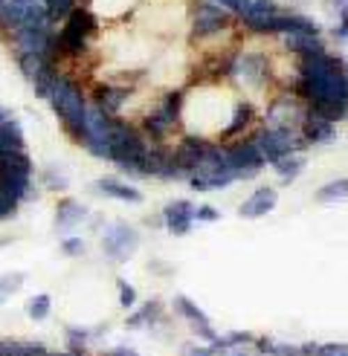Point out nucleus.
Masks as SVG:
<instances>
[{
	"label": "nucleus",
	"mask_w": 348,
	"mask_h": 356,
	"mask_svg": "<svg viewBox=\"0 0 348 356\" xmlns=\"http://www.w3.org/2000/svg\"><path fill=\"white\" fill-rule=\"evenodd\" d=\"M296 96L302 99H342L348 102V67L342 58L325 52L302 58V76L296 81Z\"/></svg>",
	"instance_id": "nucleus-1"
},
{
	"label": "nucleus",
	"mask_w": 348,
	"mask_h": 356,
	"mask_svg": "<svg viewBox=\"0 0 348 356\" xmlns=\"http://www.w3.org/2000/svg\"><path fill=\"white\" fill-rule=\"evenodd\" d=\"M49 102H52V111L58 113L64 131L76 142H81V136H84V113H87L81 87L73 79H67V76H56V87H52V93H49Z\"/></svg>",
	"instance_id": "nucleus-2"
},
{
	"label": "nucleus",
	"mask_w": 348,
	"mask_h": 356,
	"mask_svg": "<svg viewBox=\"0 0 348 356\" xmlns=\"http://www.w3.org/2000/svg\"><path fill=\"white\" fill-rule=\"evenodd\" d=\"M64 26L56 32V56L58 58H76L87 49V41H90V35L99 29V21L90 9H81L76 6L70 12L64 21Z\"/></svg>",
	"instance_id": "nucleus-3"
},
{
	"label": "nucleus",
	"mask_w": 348,
	"mask_h": 356,
	"mask_svg": "<svg viewBox=\"0 0 348 356\" xmlns=\"http://www.w3.org/2000/svg\"><path fill=\"white\" fill-rule=\"evenodd\" d=\"M47 6L44 0H3L0 6V29L15 32L24 26H47Z\"/></svg>",
	"instance_id": "nucleus-4"
},
{
	"label": "nucleus",
	"mask_w": 348,
	"mask_h": 356,
	"mask_svg": "<svg viewBox=\"0 0 348 356\" xmlns=\"http://www.w3.org/2000/svg\"><path fill=\"white\" fill-rule=\"evenodd\" d=\"M12 41L17 47V52H35V56H44L49 61H56V32L52 24L47 26H24L12 32Z\"/></svg>",
	"instance_id": "nucleus-5"
},
{
	"label": "nucleus",
	"mask_w": 348,
	"mask_h": 356,
	"mask_svg": "<svg viewBox=\"0 0 348 356\" xmlns=\"http://www.w3.org/2000/svg\"><path fill=\"white\" fill-rule=\"evenodd\" d=\"M136 246H139V235L134 232L128 223H113L108 232H104V238H102L104 255H108L111 261H119V264L128 261Z\"/></svg>",
	"instance_id": "nucleus-6"
},
{
	"label": "nucleus",
	"mask_w": 348,
	"mask_h": 356,
	"mask_svg": "<svg viewBox=\"0 0 348 356\" xmlns=\"http://www.w3.org/2000/svg\"><path fill=\"white\" fill-rule=\"evenodd\" d=\"M261 165H264V156H261L255 142H244V145H235L230 151V168L235 171V177H244V180L255 177Z\"/></svg>",
	"instance_id": "nucleus-7"
},
{
	"label": "nucleus",
	"mask_w": 348,
	"mask_h": 356,
	"mask_svg": "<svg viewBox=\"0 0 348 356\" xmlns=\"http://www.w3.org/2000/svg\"><path fill=\"white\" fill-rule=\"evenodd\" d=\"M258 151L261 156H264V163H276L278 156H285V154H293V145H302V142H293L290 131H267V134H261L258 136Z\"/></svg>",
	"instance_id": "nucleus-8"
},
{
	"label": "nucleus",
	"mask_w": 348,
	"mask_h": 356,
	"mask_svg": "<svg viewBox=\"0 0 348 356\" xmlns=\"http://www.w3.org/2000/svg\"><path fill=\"white\" fill-rule=\"evenodd\" d=\"M226 24H230V17H226V12H223L221 6L203 3V6H198V12H195V21H191V29H195L198 38H203V35L221 32Z\"/></svg>",
	"instance_id": "nucleus-9"
},
{
	"label": "nucleus",
	"mask_w": 348,
	"mask_h": 356,
	"mask_svg": "<svg viewBox=\"0 0 348 356\" xmlns=\"http://www.w3.org/2000/svg\"><path fill=\"white\" fill-rule=\"evenodd\" d=\"M226 73L241 76L247 84H261L267 76V61L261 56H255V52H247V56H241L238 61H232L230 67H226Z\"/></svg>",
	"instance_id": "nucleus-10"
},
{
	"label": "nucleus",
	"mask_w": 348,
	"mask_h": 356,
	"mask_svg": "<svg viewBox=\"0 0 348 356\" xmlns=\"http://www.w3.org/2000/svg\"><path fill=\"white\" fill-rule=\"evenodd\" d=\"M276 191L273 188H258V191H253L247 200L241 203V209H238V215L241 218H247V220H255V218H264V215H270V211L276 209Z\"/></svg>",
	"instance_id": "nucleus-11"
},
{
	"label": "nucleus",
	"mask_w": 348,
	"mask_h": 356,
	"mask_svg": "<svg viewBox=\"0 0 348 356\" xmlns=\"http://www.w3.org/2000/svg\"><path fill=\"white\" fill-rule=\"evenodd\" d=\"M203 151H206L203 142H198V139H183L180 145H177V151L171 154V159H174V165H177V168L189 177V174H195V171L200 168Z\"/></svg>",
	"instance_id": "nucleus-12"
},
{
	"label": "nucleus",
	"mask_w": 348,
	"mask_h": 356,
	"mask_svg": "<svg viewBox=\"0 0 348 356\" xmlns=\"http://www.w3.org/2000/svg\"><path fill=\"white\" fill-rule=\"evenodd\" d=\"M163 220L168 226V232L174 235H186L191 229V220H195V206L186 203V200H174L163 209Z\"/></svg>",
	"instance_id": "nucleus-13"
},
{
	"label": "nucleus",
	"mask_w": 348,
	"mask_h": 356,
	"mask_svg": "<svg viewBox=\"0 0 348 356\" xmlns=\"http://www.w3.org/2000/svg\"><path fill=\"white\" fill-rule=\"evenodd\" d=\"M308 116L325 119V122H331V124L342 122V119H348V102H342V99H310Z\"/></svg>",
	"instance_id": "nucleus-14"
},
{
	"label": "nucleus",
	"mask_w": 348,
	"mask_h": 356,
	"mask_svg": "<svg viewBox=\"0 0 348 356\" xmlns=\"http://www.w3.org/2000/svg\"><path fill=\"white\" fill-rule=\"evenodd\" d=\"M87 218V209L76 200H61L56 209V229L58 232H73V229Z\"/></svg>",
	"instance_id": "nucleus-15"
},
{
	"label": "nucleus",
	"mask_w": 348,
	"mask_h": 356,
	"mask_svg": "<svg viewBox=\"0 0 348 356\" xmlns=\"http://www.w3.org/2000/svg\"><path fill=\"white\" fill-rule=\"evenodd\" d=\"M191 177V188L195 191H212V188H226L230 183H235L238 177L235 171H195Z\"/></svg>",
	"instance_id": "nucleus-16"
},
{
	"label": "nucleus",
	"mask_w": 348,
	"mask_h": 356,
	"mask_svg": "<svg viewBox=\"0 0 348 356\" xmlns=\"http://www.w3.org/2000/svg\"><path fill=\"white\" fill-rule=\"evenodd\" d=\"M96 188L102 194H108V197H113V200H122V203H143V194H139L134 186L119 183V180H113V177H102V180H96Z\"/></svg>",
	"instance_id": "nucleus-17"
},
{
	"label": "nucleus",
	"mask_w": 348,
	"mask_h": 356,
	"mask_svg": "<svg viewBox=\"0 0 348 356\" xmlns=\"http://www.w3.org/2000/svg\"><path fill=\"white\" fill-rule=\"evenodd\" d=\"M3 151H24V128L12 116L0 122V154Z\"/></svg>",
	"instance_id": "nucleus-18"
},
{
	"label": "nucleus",
	"mask_w": 348,
	"mask_h": 356,
	"mask_svg": "<svg viewBox=\"0 0 348 356\" xmlns=\"http://www.w3.org/2000/svg\"><path fill=\"white\" fill-rule=\"evenodd\" d=\"M287 41V49L296 52V56H317V52H325L322 49V41L317 38L313 32H293V35H285Z\"/></svg>",
	"instance_id": "nucleus-19"
},
{
	"label": "nucleus",
	"mask_w": 348,
	"mask_h": 356,
	"mask_svg": "<svg viewBox=\"0 0 348 356\" xmlns=\"http://www.w3.org/2000/svg\"><path fill=\"white\" fill-rule=\"evenodd\" d=\"M128 99V90H119V87H99L96 93V108L104 113V116H113L119 113V108L125 104Z\"/></svg>",
	"instance_id": "nucleus-20"
},
{
	"label": "nucleus",
	"mask_w": 348,
	"mask_h": 356,
	"mask_svg": "<svg viewBox=\"0 0 348 356\" xmlns=\"http://www.w3.org/2000/svg\"><path fill=\"white\" fill-rule=\"evenodd\" d=\"M302 134L308 142H319V145H325V142L334 139V124L325 122V119H317V116H308L305 124H302Z\"/></svg>",
	"instance_id": "nucleus-21"
},
{
	"label": "nucleus",
	"mask_w": 348,
	"mask_h": 356,
	"mask_svg": "<svg viewBox=\"0 0 348 356\" xmlns=\"http://www.w3.org/2000/svg\"><path fill=\"white\" fill-rule=\"evenodd\" d=\"M0 171L32 177V159H29L26 151H3V154H0Z\"/></svg>",
	"instance_id": "nucleus-22"
},
{
	"label": "nucleus",
	"mask_w": 348,
	"mask_h": 356,
	"mask_svg": "<svg viewBox=\"0 0 348 356\" xmlns=\"http://www.w3.org/2000/svg\"><path fill=\"white\" fill-rule=\"evenodd\" d=\"M17 67H21V73L32 81V79H38L47 67H56V61H49L44 56H35V52H17Z\"/></svg>",
	"instance_id": "nucleus-23"
},
{
	"label": "nucleus",
	"mask_w": 348,
	"mask_h": 356,
	"mask_svg": "<svg viewBox=\"0 0 348 356\" xmlns=\"http://www.w3.org/2000/svg\"><path fill=\"white\" fill-rule=\"evenodd\" d=\"M276 168V174L282 177V180H293V177H299V171L305 168V159L302 156H293V154H285L278 156L276 163H270Z\"/></svg>",
	"instance_id": "nucleus-24"
},
{
	"label": "nucleus",
	"mask_w": 348,
	"mask_h": 356,
	"mask_svg": "<svg viewBox=\"0 0 348 356\" xmlns=\"http://www.w3.org/2000/svg\"><path fill=\"white\" fill-rule=\"evenodd\" d=\"M317 200L319 203H340V200H348V180H334L317 191Z\"/></svg>",
	"instance_id": "nucleus-25"
},
{
	"label": "nucleus",
	"mask_w": 348,
	"mask_h": 356,
	"mask_svg": "<svg viewBox=\"0 0 348 356\" xmlns=\"http://www.w3.org/2000/svg\"><path fill=\"white\" fill-rule=\"evenodd\" d=\"M174 310H177L180 316H186L189 322H191V327H195V325H209L206 313H203L200 307H195V305H191V301H189L186 296H177V298H174Z\"/></svg>",
	"instance_id": "nucleus-26"
},
{
	"label": "nucleus",
	"mask_w": 348,
	"mask_h": 356,
	"mask_svg": "<svg viewBox=\"0 0 348 356\" xmlns=\"http://www.w3.org/2000/svg\"><path fill=\"white\" fill-rule=\"evenodd\" d=\"M49 307H52V298L47 293H38V296H32L26 301V316L35 318V322H44V318L49 316Z\"/></svg>",
	"instance_id": "nucleus-27"
},
{
	"label": "nucleus",
	"mask_w": 348,
	"mask_h": 356,
	"mask_svg": "<svg viewBox=\"0 0 348 356\" xmlns=\"http://www.w3.org/2000/svg\"><path fill=\"white\" fill-rule=\"evenodd\" d=\"M44 6H47L49 24H58V21H64V17L76 9V0H44Z\"/></svg>",
	"instance_id": "nucleus-28"
},
{
	"label": "nucleus",
	"mask_w": 348,
	"mask_h": 356,
	"mask_svg": "<svg viewBox=\"0 0 348 356\" xmlns=\"http://www.w3.org/2000/svg\"><path fill=\"white\" fill-rule=\"evenodd\" d=\"M56 76H58V70H56V67H47V70H44V73H41L38 79H32L35 96H38V99H49L52 87H56Z\"/></svg>",
	"instance_id": "nucleus-29"
},
{
	"label": "nucleus",
	"mask_w": 348,
	"mask_h": 356,
	"mask_svg": "<svg viewBox=\"0 0 348 356\" xmlns=\"http://www.w3.org/2000/svg\"><path fill=\"white\" fill-rule=\"evenodd\" d=\"M21 284H24V275L21 273H12V275H0V305L12 296V293H17L21 290Z\"/></svg>",
	"instance_id": "nucleus-30"
},
{
	"label": "nucleus",
	"mask_w": 348,
	"mask_h": 356,
	"mask_svg": "<svg viewBox=\"0 0 348 356\" xmlns=\"http://www.w3.org/2000/svg\"><path fill=\"white\" fill-rule=\"evenodd\" d=\"M250 119H253V108H250V104H238L235 119H232L230 128L223 131V136H235V134H241V128H244V124H247Z\"/></svg>",
	"instance_id": "nucleus-31"
},
{
	"label": "nucleus",
	"mask_w": 348,
	"mask_h": 356,
	"mask_svg": "<svg viewBox=\"0 0 348 356\" xmlns=\"http://www.w3.org/2000/svg\"><path fill=\"white\" fill-rule=\"evenodd\" d=\"M276 12H278L276 0H250L247 12H244L241 17H255V15H276Z\"/></svg>",
	"instance_id": "nucleus-32"
},
{
	"label": "nucleus",
	"mask_w": 348,
	"mask_h": 356,
	"mask_svg": "<svg viewBox=\"0 0 348 356\" xmlns=\"http://www.w3.org/2000/svg\"><path fill=\"white\" fill-rule=\"evenodd\" d=\"M17 200H12L6 191H0V220H9V218H15L17 215Z\"/></svg>",
	"instance_id": "nucleus-33"
},
{
	"label": "nucleus",
	"mask_w": 348,
	"mask_h": 356,
	"mask_svg": "<svg viewBox=\"0 0 348 356\" xmlns=\"http://www.w3.org/2000/svg\"><path fill=\"white\" fill-rule=\"evenodd\" d=\"M84 342H87V333H84V330H76V327L67 330V348H70V350L81 353V350H84Z\"/></svg>",
	"instance_id": "nucleus-34"
},
{
	"label": "nucleus",
	"mask_w": 348,
	"mask_h": 356,
	"mask_svg": "<svg viewBox=\"0 0 348 356\" xmlns=\"http://www.w3.org/2000/svg\"><path fill=\"white\" fill-rule=\"evenodd\" d=\"M44 186H47V188H67V177L58 174L56 168L49 165V168L44 171Z\"/></svg>",
	"instance_id": "nucleus-35"
},
{
	"label": "nucleus",
	"mask_w": 348,
	"mask_h": 356,
	"mask_svg": "<svg viewBox=\"0 0 348 356\" xmlns=\"http://www.w3.org/2000/svg\"><path fill=\"white\" fill-rule=\"evenodd\" d=\"M119 305L122 307H134L136 305V290L125 281H119Z\"/></svg>",
	"instance_id": "nucleus-36"
},
{
	"label": "nucleus",
	"mask_w": 348,
	"mask_h": 356,
	"mask_svg": "<svg viewBox=\"0 0 348 356\" xmlns=\"http://www.w3.org/2000/svg\"><path fill=\"white\" fill-rule=\"evenodd\" d=\"M61 249H64V255H81L84 252V241L81 238H64L61 241Z\"/></svg>",
	"instance_id": "nucleus-37"
},
{
	"label": "nucleus",
	"mask_w": 348,
	"mask_h": 356,
	"mask_svg": "<svg viewBox=\"0 0 348 356\" xmlns=\"http://www.w3.org/2000/svg\"><path fill=\"white\" fill-rule=\"evenodd\" d=\"M313 356H348V345H317Z\"/></svg>",
	"instance_id": "nucleus-38"
},
{
	"label": "nucleus",
	"mask_w": 348,
	"mask_h": 356,
	"mask_svg": "<svg viewBox=\"0 0 348 356\" xmlns=\"http://www.w3.org/2000/svg\"><path fill=\"white\" fill-rule=\"evenodd\" d=\"M218 3H221L223 9H230V12L244 15V12H247V6H250V0H218Z\"/></svg>",
	"instance_id": "nucleus-39"
},
{
	"label": "nucleus",
	"mask_w": 348,
	"mask_h": 356,
	"mask_svg": "<svg viewBox=\"0 0 348 356\" xmlns=\"http://www.w3.org/2000/svg\"><path fill=\"white\" fill-rule=\"evenodd\" d=\"M221 215L212 209V206H200V209H195V220H206V223H212V220H218Z\"/></svg>",
	"instance_id": "nucleus-40"
},
{
	"label": "nucleus",
	"mask_w": 348,
	"mask_h": 356,
	"mask_svg": "<svg viewBox=\"0 0 348 356\" xmlns=\"http://www.w3.org/2000/svg\"><path fill=\"white\" fill-rule=\"evenodd\" d=\"M186 356H215L212 348H186Z\"/></svg>",
	"instance_id": "nucleus-41"
},
{
	"label": "nucleus",
	"mask_w": 348,
	"mask_h": 356,
	"mask_svg": "<svg viewBox=\"0 0 348 356\" xmlns=\"http://www.w3.org/2000/svg\"><path fill=\"white\" fill-rule=\"evenodd\" d=\"M104 356H139V353L131 350V348H113L111 353H104Z\"/></svg>",
	"instance_id": "nucleus-42"
},
{
	"label": "nucleus",
	"mask_w": 348,
	"mask_h": 356,
	"mask_svg": "<svg viewBox=\"0 0 348 356\" xmlns=\"http://www.w3.org/2000/svg\"><path fill=\"white\" fill-rule=\"evenodd\" d=\"M6 116H9V113H6V111H3V108H0V122H3V119H6Z\"/></svg>",
	"instance_id": "nucleus-43"
},
{
	"label": "nucleus",
	"mask_w": 348,
	"mask_h": 356,
	"mask_svg": "<svg viewBox=\"0 0 348 356\" xmlns=\"http://www.w3.org/2000/svg\"><path fill=\"white\" fill-rule=\"evenodd\" d=\"M232 356H247V353H232Z\"/></svg>",
	"instance_id": "nucleus-44"
},
{
	"label": "nucleus",
	"mask_w": 348,
	"mask_h": 356,
	"mask_svg": "<svg viewBox=\"0 0 348 356\" xmlns=\"http://www.w3.org/2000/svg\"><path fill=\"white\" fill-rule=\"evenodd\" d=\"M3 243H6V241H0V246H3Z\"/></svg>",
	"instance_id": "nucleus-45"
},
{
	"label": "nucleus",
	"mask_w": 348,
	"mask_h": 356,
	"mask_svg": "<svg viewBox=\"0 0 348 356\" xmlns=\"http://www.w3.org/2000/svg\"><path fill=\"white\" fill-rule=\"evenodd\" d=\"M0 6H3V0H0Z\"/></svg>",
	"instance_id": "nucleus-46"
}]
</instances>
